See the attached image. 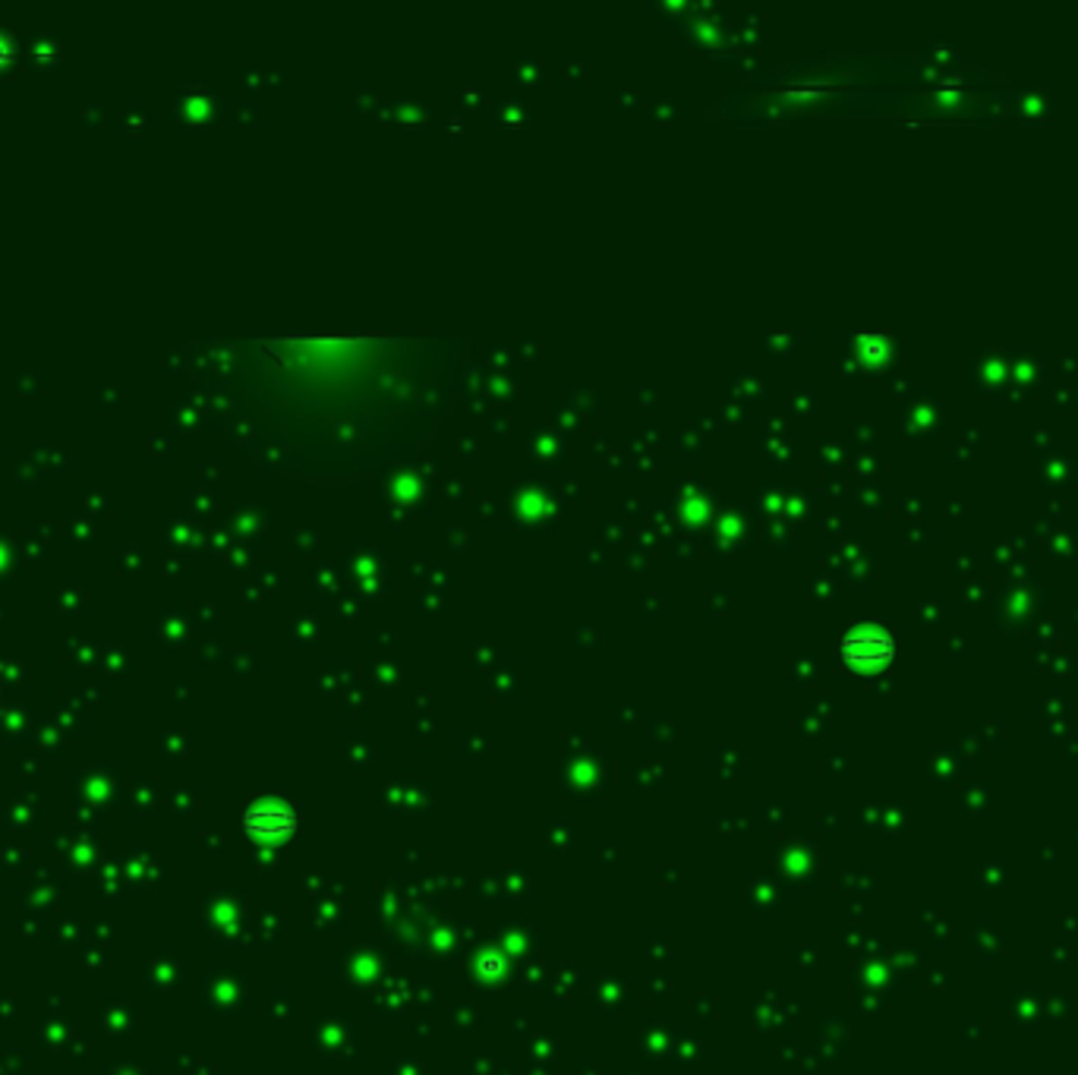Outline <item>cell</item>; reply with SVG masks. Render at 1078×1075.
Here are the masks:
<instances>
[{
    "label": "cell",
    "mask_w": 1078,
    "mask_h": 1075,
    "mask_svg": "<svg viewBox=\"0 0 1078 1075\" xmlns=\"http://www.w3.org/2000/svg\"><path fill=\"white\" fill-rule=\"evenodd\" d=\"M842 650H845V660L855 662V665H864V662L874 665V662L889 660V653H892V647H889V640L884 635H852Z\"/></svg>",
    "instance_id": "obj_1"
}]
</instances>
